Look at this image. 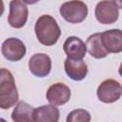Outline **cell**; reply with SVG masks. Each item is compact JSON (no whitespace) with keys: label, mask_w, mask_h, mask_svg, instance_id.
<instances>
[{"label":"cell","mask_w":122,"mask_h":122,"mask_svg":"<svg viewBox=\"0 0 122 122\" xmlns=\"http://www.w3.org/2000/svg\"><path fill=\"white\" fill-rule=\"evenodd\" d=\"M37 40L44 46H53L61 35V30L56 20L49 15H41L34 26Z\"/></svg>","instance_id":"1"},{"label":"cell","mask_w":122,"mask_h":122,"mask_svg":"<svg viewBox=\"0 0 122 122\" xmlns=\"http://www.w3.org/2000/svg\"><path fill=\"white\" fill-rule=\"evenodd\" d=\"M18 101V92L12 73L7 69L0 72V108L3 110L13 107Z\"/></svg>","instance_id":"2"},{"label":"cell","mask_w":122,"mask_h":122,"mask_svg":"<svg viewBox=\"0 0 122 122\" xmlns=\"http://www.w3.org/2000/svg\"><path fill=\"white\" fill-rule=\"evenodd\" d=\"M61 16L69 23L77 24L84 21L88 15V6L80 0H71L61 5Z\"/></svg>","instance_id":"3"},{"label":"cell","mask_w":122,"mask_h":122,"mask_svg":"<svg viewBox=\"0 0 122 122\" xmlns=\"http://www.w3.org/2000/svg\"><path fill=\"white\" fill-rule=\"evenodd\" d=\"M98 99L103 103H113L122 96V85L114 79L101 82L96 92Z\"/></svg>","instance_id":"4"},{"label":"cell","mask_w":122,"mask_h":122,"mask_svg":"<svg viewBox=\"0 0 122 122\" xmlns=\"http://www.w3.org/2000/svg\"><path fill=\"white\" fill-rule=\"evenodd\" d=\"M94 14L96 20L104 25H110L114 23L119 16L118 8L111 0H102L97 3Z\"/></svg>","instance_id":"5"},{"label":"cell","mask_w":122,"mask_h":122,"mask_svg":"<svg viewBox=\"0 0 122 122\" xmlns=\"http://www.w3.org/2000/svg\"><path fill=\"white\" fill-rule=\"evenodd\" d=\"M29 10L21 0H11L10 2V13L8 16L9 24L15 29L25 26L28 20Z\"/></svg>","instance_id":"6"},{"label":"cell","mask_w":122,"mask_h":122,"mask_svg":"<svg viewBox=\"0 0 122 122\" xmlns=\"http://www.w3.org/2000/svg\"><path fill=\"white\" fill-rule=\"evenodd\" d=\"M3 56L9 61L16 62L21 60L26 54V46L18 38L10 37L6 39L1 47Z\"/></svg>","instance_id":"7"},{"label":"cell","mask_w":122,"mask_h":122,"mask_svg":"<svg viewBox=\"0 0 122 122\" xmlns=\"http://www.w3.org/2000/svg\"><path fill=\"white\" fill-rule=\"evenodd\" d=\"M30 72L37 77H46L51 70V57L46 53H35L29 60Z\"/></svg>","instance_id":"8"},{"label":"cell","mask_w":122,"mask_h":122,"mask_svg":"<svg viewBox=\"0 0 122 122\" xmlns=\"http://www.w3.org/2000/svg\"><path fill=\"white\" fill-rule=\"evenodd\" d=\"M47 100L54 106H62L71 98V89L64 83H54L47 91Z\"/></svg>","instance_id":"9"},{"label":"cell","mask_w":122,"mask_h":122,"mask_svg":"<svg viewBox=\"0 0 122 122\" xmlns=\"http://www.w3.org/2000/svg\"><path fill=\"white\" fill-rule=\"evenodd\" d=\"M101 40L109 53H118L122 51V30L112 29L101 32Z\"/></svg>","instance_id":"10"},{"label":"cell","mask_w":122,"mask_h":122,"mask_svg":"<svg viewBox=\"0 0 122 122\" xmlns=\"http://www.w3.org/2000/svg\"><path fill=\"white\" fill-rule=\"evenodd\" d=\"M64 68L67 75L74 81L83 80L88 73V66L82 59L67 57L64 62Z\"/></svg>","instance_id":"11"},{"label":"cell","mask_w":122,"mask_h":122,"mask_svg":"<svg viewBox=\"0 0 122 122\" xmlns=\"http://www.w3.org/2000/svg\"><path fill=\"white\" fill-rule=\"evenodd\" d=\"M63 50L71 59H83L86 55V44L77 36H70L63 44Z\"/></svg>","instance_id":"12"},{"label":"cell","mask_w":122,"mask_h":122,"mask_svg":"<svg viewBox=\"0 0 122 122\" xmlns=\"http://www.w3.org/2000/svg\"><path fill=\"white\" fill-rule=\"evenodd\" d=\"M59 120V110L54 105L40 106L33 111V121L35 122H57Z\"/></svg>","instance_id":"13"},{"label":"cell","mask_w":122,"mask_h":122,"mask_svg":"<svg viewBox=\"0 0 122 122\" xmlns=\"http://www.w3.org/2000/svg\"><path fill=\"white\" fill-rule=\"evenodd\" d=\"M85 44H86L88 52L91 54V56L96 59L104 58L109 54V52L106 51V49L102 44L101 32H96L90 35L87 38Z\"/></svg>","instance_id":"14"},{"label":"cell","mask_w":122,"mask_h":122,"mask_svg":"<svg viewBox=\"0 0 122 122\" xmlns=\"http://www.w3.org/2000/svg\"><path fill=\"white\" fill-rule=\"evenodd\" d=\"M34 108L25 101H19L11 112V119L15 122L33 121Z\"/></svg>","instance_id":"15"},{"label":"cell","mask_w":122,"mask_h":122,"mask_svg":"<svg viewBox=\"0 0 122 122\" xmlns=\"http://www.w3.org/2000/svg\"><path fill=\"white\" fill-rule=\"evenodd\" d=\"M66 120L67 122H89L91 121V114L86 110L76 109L68 114Z\"/></svg>","instance_id":"16"},{"label":"cell","mask_w":122,"mask_h":122,"mask_svg":"<svg viewBox=\"0 0 122 122\" xmlns=\"http://www.w3.org/2000/svg\"><path fill=\"white\" fill-rule=\"evenodd\" d=\"M112 2L116 5L118 9H122V0H112Z\"/></svg>","instance_id":"17"},{"label":"cell","mask_w":122,"mask_h":122,"mask_svg":"<svg viewBox=\"0 0 122 122\" xmlns=\"http://www.w3.org/2000/svg\"><path fill=\"white\" fill-rule=\"evenodd\" d=\"M39 0H23V2L25 4H29V5H33L35 3H37Z\"/></svg>","instance_id":"18"},{"label":"cell","mask_w":122,"mask_h":122,"mask_svg":"<svg viewBox=\"0 0 122 122\" xmlns=\"http://www.w3.org/2000/svg\"><path fill=\"white\" fill-rule=\"evenodd\" d=\"M118 73L120 74V76L122 77V62H121V64H120V66H119V69H118Z\"/></svg>","instance_id":"19"}]
</instances>
